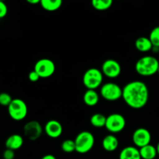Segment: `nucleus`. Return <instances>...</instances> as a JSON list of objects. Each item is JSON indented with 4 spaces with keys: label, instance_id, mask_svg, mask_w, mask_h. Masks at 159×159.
<instances>
[{
    "label": "nucleus",
    "instance_id": "nucleus-5",
    "mask_svg": "<svg viewBox=\"0 0 159 159\" xmlns=\"http://www.w3.org/2000/svg\"><path fill=\"white\" fill-rule=\"evenodd\" d=\"M7 108L9 116L15 121L23 120L27 116V105L21 99H13Z\"/></svg>",
    "mask_w": 159,
    "mask_h": 159
},
{
    "label": "nucleus",
    "instance_id": "nucleus-19",
    "mask_svg": "<svg viewBox=\"0 0 159 159\" xmlns=\"http://www.w3.org/2000/svg\"><path fill=\"white\" fill-rule=\"evenodd\" d=\"M62 3L63 0H41L40 4L44 10L54 12L61 7Z\"/></svg>",
    "mask_w": 159,
    "mask_h": 159
},
{
    "label": "nucleus",
    "instance_id": "nucleus-3",
    "mask_svg": "<svg viewBox=\"0 0 159 159\" xmlns=\"http://www.w3.org/2000/svg\"><path fill=\"white\" fill-rule=\"evenodd\" d=\"M103 74L97 68H90L85 71L82 77V83L87 89L96 90L101 87L103 81Z\"/></svg>",
    "mask_w": 159,
    "mask_h": 159
},
{
    "label": "nucleus",
    "instance_id": "nucleus-4",
    "mask_svg": "<svg viewBox=\"0 0 159 159\" xmlns=\"http://www.w3.org/2000/svg\"><path fill=\"white\" fill-rule=\"evenodd\" d=\"M75 143V152L79 154H86L93 148L95 145V137L91 132H80L74 140Z\"/></svg>",
    "mask_w": 159,
    "mask_h": 159
},
{
    "label": "nucleus",
    "instance_id": "nucleus-2",
    "mask_svg": "<svg viewBox=\"0 0 159 159\" xmlns=\"http://www.w3.org/2000/svg\"><path fill=\"white\" fill-rule=\"evenodd\" d=\"M158 67L159 61L152 55L144 56L135 64L137 73L143 77H150L158 73Z\"/></svg>",
    "mask_w": 159,
    "mask_h": 159
},
{
    "label": "nucleus",
    "instance_id": "nucleus-8",
    "mask_svg": "<svg viewBox=\"0 0 159 159\" xmlns=\"http://www.w3.org/2000/svg\"><path fill=\"white\" fill-rule=\"evenodd\" d=\"M34 70L40 75V79H48L55 72V64L49 58H41L36 62Z\"/></svg>",
    "mask_w": 159,
    "mask_h": 159
},
{
    "label": "nucleus",
    "instance_id": "nucleus-21",
    "mask_svg": "<svg viewBox=\"0 0 159 159\" xmlns=\"http://www.w3.org/2000/svg\"><path fill=\"white\" fill-rule=\"evenodd\" d=\"M113 0H92L93 7L98 11H105L112 6Z\"/></svg>",
    "mask_w": 159,
    "mask_h": 159
},
{
    "label": "nucleus",
    "instance_id": "nucleus-14",
    "mask_svg": "<svg viewBox=\"0 0 159 159\" xmlns=\"http://www.w3.org/2000/svg\"><path fill=\"white\" fill-rule=\"evenodd\" d=\"M119 146V140L113 134L107 135L104 137L102 141V147L105 151L108 152H113L118 148Z\"/></svg>",
    "mask_w": 159,
    "mask_h": 159
},
{
    "label": "nucleus",
    "instance_id": "nucleus-30",
    "mask_svg": "<svg viewBox=\"0 0 159 159\" xmlns=\"http://www.w3.org/2000/svg\"><path fill=\"white\" fill-rule=\"evenodd\" d=\"M156 149H157V152H158V155L159 156V142L158 143V144H157Z\"/></svg>",
    "mask_w": 159,
    "mask_h": 159
},
{
    "label": "nucleus",
    "instance_id": "nucleus-12",
    "mask_svg": "<svg viewBox=\"0 0 159 159\" xmlns=\"http://www.w3.org/2000/svg\"><path fill=\"white\" fill-rule=\"evenodd\" d=\"M47 136L51 138H58L63 133V127L59 121L56 120H51L46 123L43 128Z\"/></svg>",
    "mask_w": 159,
    "mask_h": 159
},
{
    "label": "nucleus",
    "instance_id": "nucleus-25",
    "mask_svg": "<svg viewBox=\"0 0 159 159\" xmlns=\"http://www.w3.org/2000/svg\"><path fill=\"white\" fill-rule=\"evenodd\" d=\"M8 7L4 1H0V19H2L7 15Z\"/></svg>",
    "mask_w": 159,
    "mask_h": 159
},
{
    "label": "nucleus",
    "instance_id": "nucleus-20",
    "mask_svg": "<svg viewBox=\"0 0 159 159\" xmlns=\"http://www.w3.org/2000/svg\"><path fill=\"white\" fill-rule=\"evenodd\" d=\"M106 121H107V116L102 113H94L90 117V124L96 128H102L105 127Z\"/></svg>",
    "mask_w": 159,
    "mask_h": 159
},
{
    "label": "nucleus",
    "instance_id": "nucleus-11",
    "mask_svg": "<svg viewBox=\"0 0 159 159\" xmlns=\"http://www.w3.org/2000/svg\"><path fill=\"white\" fill-rule=\"evenodd\" d=\"M43 127L37 120H31L26 123L23 127V134L30 141H36L41 137Z\"/></svg>",
    "mask_w": 159,
    "mask_h": 159
},
{
    "label": "nucleus",
    "instance_id": "nucleus-22",
    "mask_svg": "<svg viewBox=\"0 0 159 159\" xmlns=\"http://www.w3.org/2000/svg\"><path fill=\"white\" fill-rule=\"evenodd\" d=\"M61 148L65 153H72L75 152V143L74 140L66 139L61 143Z\"/></svg>",
    "mask_w": 159,
    "mask_h": 159
},
{
    "label": "nucleus",
    "instance_id": "nucleus-28",
    "mask_svg": "<svg viewBox=\"0 0 159 159\" xmlns=\"http://www.w3.org/2000/svg\"><path fill=\"white\" fill-rule=\"evenodd\" d=\"M40 159H57L54 155H51V154H48V155H45L44 156L42 157Z\"/></svg>",
    "mask_w": 159,
    "mask_h": 159
},
{
    "label": "nucleus",
    "instance_id": "nucleus-17",
    "mask_svg": "<svg viewBox=\"0 0 159 159\" xmlns=\"http://www.w3.org/2000/svg\"><path fill=\"white\" fill-rule=\"evenodd\" d=\"M99 101V95L96 90L87 89L83 95V102L88 107H95Z\"/></svg>",
    "mask_w": 159,
    "mask_h": 159
},
{
    "label": "nucleus",
    "instance_id": "nucleus-31",
    "mask_svg": "<svg viewBox=\"0 0 159 159\" xmlns=\"http://www.w3.org/2000/svg\"><path fill=\"white\" fill-rule=\"evenodd\" d=\"M158 73L159 74V67H158Z\"/></svg>",
    "mask_w": 159,
    "mask_h": 159
},
{
    "label": "nucleus",
    "instance_id": "nucleus-1",
    "mask_svg": "<svg viewBox=\"0 0 159 159\" xmlns=\"http://www.w3.org/2000/svg\"><path fill=\"white\" fill-rule=\"evenodd\" d=\"M122 98L130 108L134 110L142 109L148 102V87L142 81H131L123 88Z\"/></svg>",
    "mask_w": 159,
    "mask_h": 159
},
{
    "label": "nucleus",
    "instance_id": "nucleus-6",
    "mask_svg": "<svg viewBox=\"0 0 159 159\" xmlns=\"http://www.w3.org/2000/svg\"><path fill=\"white\" fill-rule=\"evenodd\" d=\"M99 93L101 97L105 100L114 102L122 98L123 88L115 82H107L100 87Z\"/></svg>",
    "mask_w": 159,
    "mask_h": 159
},
{
    "label": "nucleus",
    "instance_id": "nucleus-10",
    "mask_svg": "<svg viewBox=\"0 0 159 159\" xmlns=\"http://www.w3.org/2000/svg\"><path fill=\"white\" fill-rule=\"evenodd\" d=\"M132 141L135 147L141 148L144 146L151 144L152 134L148 129L140 127L134 131L132 135Z\"/></svg>",
    "mask_w": 159,
    "mask_h": 159
},
{
    "label": "nucleus",
    "instance_id": "nucleus-29",
    "mask_svg": "<svg viewBox=\"0 0 159 159\" xmlns=\"http://www.w3.org/2000/svg\"><path fill=\"white\" fill-rule=\"evenodd\" d=\"M29 4L31 5H37V4H40V1L41 0H26Z\"/></svg>",
    "mask_w": 159,
    "mask_h": 159
},
{
    "label": "nucleus",
    "instance_id": "nucleus-26",
    "mask_svg": "<svg viewBox=\"0 0 159 159\" xmlns=\"http://www.w3.org/2000/svg\"><path fill=\"white\" fill-rule=\"evenodd\" d=\"M15 151L10 150V149H7L3 152L2 158L3 159H14L15 158Z\"/></svg>",
    "mask_w": 159,
    "mask_h": 159
},
{
    "label": "nucleus",
    "instance_id": "nucleus-15",
    "mask_svg": "<svg viewBox=\"0 0 159 159\" xmlns=\"http://www.w3.org/2000/svg\"><path fill=\"white\" fill-rule=\"evenodd\" d=\"M119 159H142L140 155L139 148L135 146H127L120 151Z\"/></svg>",
    "mask_w": 159,
    "mask_h": 159
},
{
    "label": "nucleus",
    "instance_id": "nucleus-13",
    "mask_svg": "<svg viewBox=\"0 0 159 159\" xmlns=\"http://www.w3.org/2000/svg\"><path fill=\"white\" fill-rule=\"evenodd\" d=\"M23 138L20 134H14L10 135L5 142V146L7 149H10L12 151H16L21 148L23 145Z\"/></svg>",
    "mask_w": 159,
    "mask_h": 159
},
{
    "label": "nucleus",
    "instance_id": "nucleus-16",
    "mask_svg": "<svg viewBox=\"0 0 159 159\" xmlns=\"http://www.w3.org/2000/svg\"><path fill=\"white\" fill-rule=\"evenodd\" d=\"M135 48L138 51L142 53H147L152 51L153 45L151 42L149 37H140L135 40Z\"/></svg>",
    "mask_w": 159,
    "mask_h": 159
},
{
    "label": "nucleus",
    "instance_id": "nucleus-24",
    "mask_svg": "<svg viewBox=\"0 0 159 159\" xmlns=\"http://www.w3.org/2000/svg\"><path fill=\"white\" fill-rule=\"evenodd\" d=\"M12 98L9 93H0V106L2 107H8L11 102L12 101Z\"/></svg>",
    "mask_w": 159,
    "mask_h": 159
},
{
    "label": "nucleus",
    "instance_id": "nucleus-23",
    "mask_svg": "<svg viewBox=\"0 0 159 159\" xmlns=\"http://www.w3.org/2000/svg\"><path fill=\"white\" fill-rule=\"evenodd\" d=\"M148 37L154 47L159 48V26H155L152 30Z\"/></svg>",
    "mask_w": 159,
    "mask_h": 159
},
{
    "label": "nucleus",
    "instance_id": "nucleus-27",
    "mask_svg": "<svg viewBox=\"0 0 159 159\" xmlns=\"http://www.w3.org/2000/svg\"><path fill=\"white\" fill-rule=\"evenodd\" d=\"M28 79H29V80L30 81V82H37V81H39V79H40V77L34 70H33V71H30V73L28 74Z\"/></svg>",
    "mask_w": 159,
    "mask_h": 159
},
{
    "label": "nucleus",
    "instance_id": "nucleus-9",
    "mask_svg": "<svg viewBox=\"0 0 159 159\" xmlns=\"http://www.w3.org/2000/svg\"><path fill=\"white\" fill-rule=\"evenodd\" d=\"M101 71L106 77L109 79H116L120 75L122 68L120 64L117 61L114 59H107L102 63Z\"/></svg>",
    "mask_w": 159,
    "mask_h": 159
},
{
    "label": "nucleus",
    "instance_id": "nucleus-32",
    "mask_svg": "<svg viewBox=\"0 0 159 159\" xmlns=\"http://www.w3.org/2000/svg\"><path fill=\"white\" fill-rule=\"evenodd\" d=\"M0 1H4V0H0Z\"/></svg>",
    "mask_w": 159,
    "mask_h": 159
},
{
    "label": "nucleus",
    "instance_id": "nucleus-7",
    "mask_svg": "<svg viewBox=\"0 0 159 159\" xmlns=\"http://www.w3.org/2000/svg\"><path fill=\"white\" fill-rule=\"evenodd\" d=\"M126 119L122 114L117 113H112L107 116L105 127L110 134H118L124 130L126 127Z\"/></svg>",
    "mask_w": 159,
    "mask_h": 159
},
{
    "label": "nucleus",
    "instance_id": "nucleus-18",
    "mask_svg": "<svg viewBox=\"0 0 159 159\" xmlns=\"http://www.w3.org/2000/svg\"><path fill=\"white\" fill-rule=\"evenodd\" d=\"M139 152L142 159H155L158 156L156 147L151 144L139 148Z\"/></svg>",
    "mask_w": 159,
    "mask_h": 159
}]
</instances>
